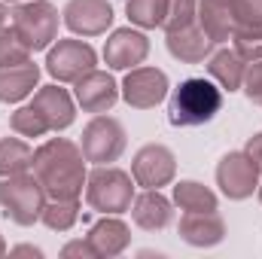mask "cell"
Here are the masks:
<instances>
[{
	"instance_id": "cell-31",
	"label": "cell",
	"mask_w": 262,
	"mask_h": 259,
	"mask_svg": "<svg viewBox=\"0 0 262 259\" xmlns=\"http://www.w3.org/2000/svg\"><path fill=\"white\" fill-rule=\"evenodd\" d=\"M244 95L253 101V104H262V58L259 61H250L244 67V82H241Z\"/></svg>"
},
{
	"instance_id": "cell-4",
	"label": "cell",
	"mask_w": 262,
	"mask_h": 259,
	"mask_svg": "<svg viewBox=\"0 0 262 259\" xmlns=\"http://www.w3.org/2000/svg\"><path fill=\"white\" fill-rule=\"evenodd\" d=\"M85 201L98 213H125L134 201V183L131 174L113 168V165H98L85 177Z\"/></svg>"
},
{
	"instance_id": "cell-24",
	"label": "cell",
	"mask_w": 262,
	"mask_h": 259,
	"mask_svg": "<svg viewBox=\"0 0 262 259\" xmlns=\"http://www.w3.org/2000/svg\"><path fill=\"white\" fill-rule=\"evenodd\" d=\"M76 220H79V198H49L43 213H40V223L52 232L73 229Z\"/></svg>"
},
{
	"instance_id": "cell-20",
	"label": "cell",
	"mask_w": 262,
	"mask_h": 259,
	"mask_svg": "<svg viewBox=\"0 0 262 259\" xmlns=\"http://www.w3.org/2000/svg\"><path fill=\"white\" fill-rule=\"evenodd\" d=\"M195 21L201 25V31H204L213 43L232 40L235 18H232V6H229L226 0H198Z\"/></svg>"
},
{
	"instance_id": "cell-33",
	"label": "cell",
	"mask_w": 262,
	"mask_h": 259,
	"mask_svg": "<svg viewBox=\"0 0 262 259\" xmlns=\"http://www.w3.org/2000/svg\"><path fill=\"white\" fill-rule=\"evenodd\" d=\"M244 153H247V156L256 162V168H259V174H262V131H259V134H253V137L247 140Z\"/></svg>"
},
{
	"instance_id": "cell-1",
	"label": "cell",
	"mask_w": 262,
	"mask_h": 259,
	"mask_svg": "<svg viewBox=\"0 0 262 259\" xmlns=\"http://www.w3.org/2000/svg\"><path fill=\"white\" fill-rule=\"evenodd\" d=\"M34 174L49 198H79L89 177L85 156L73 140L52 137L40 149H34Z\"/></svg>"
},
{
	"instance_id": "cell-6",
	"label": "cell",
	"mask_w": 262,
	"mask_h": 259,
	"mask_svg": "<svg viewBox=\"0 0 262 259\" xmlns=\"http://www.w3.org/2000/svg\"><path fill=\"white\" fill-rule=\"evenodd\" d=\"M125 143H128V137H125L122 122L113 119V116L98 113V116L82 128L79 149H82L85 162H92V165H110V162H116V159L125 153Z\"/></svg>"
},
{
	"instance_id": "cell-8",
	"label": "cell",
	"mask_w": 262,
	"mask_h": 259,
	"mask_svg": "<svg viewBox=\"0 0 262 259\" xmlns=\"http://www.w3.org/2000/svg\"><path fill=\"white\" fill-rule=\"evenodd\" d=\"M95 64H98V52L85 40H58L55 46H49L46 55V70L58 82H76L89 70H95Z\"/></svg>"
},
{
	"instance_id": "cell-37",
	"label": "cell",
	"mask_w": 262,
	"mask_h": 259,
	"mask_svg": "<svg viewBox=\"0 0 262 259\" xmlns=\"http://www.w3.org/2000/svg\"><path fill=\"white\" fill-rule=\"evenodd\" d=\"M256 192H259V201H262V183H259V186H256Z\"/></svg>"
},
{
	"instance_id": "cell-19",
	"label": "cell",
	"mask_w": 262,
	"mask_h": 259,
	"mask_svg": "<svg viewBox=\"0 0 262 259\" xmlns=\"http://www.w3.org/2000/svg\"><path fill=\"white\" fill-rule=\"evenodd\" d=\"M89 241L98 250V256H119L131 244V229L119 220V213H104V220L92 226Z\"/></svg>"
},
{
	"instance_id": "cell-30",
	"label": "cell",
	"mask_w": 262,
	"mask_h": 259,
	"mask_svg": "<svg viewBox=\"0 0 262 259\" xmlns=\"http://www.w3.org/2000/svg\"><path fill=\"white\" fill-rule=\"evenodd\" d=\"M235 28H262V0H229Z\"/></svg>"
},
{
	"instance_id": "cell-11",
	"label": "cell",
	"mask_w": 262,
	"mask_h": 259,
	"mask_svg": "<svg viewBox=\"0 0 262 259\" xmlns=\"http://www.w3.org/2000/svg\"><path fill=\"white\" fill-rule=\"evenodd\" d=\"M146 55H149V40L143 31H134V28L113 31L104 43V61L113 70H131V67L143 64Z\"/></svg>"
},
{
	"instance_id": "cell-7",
	"label": "cell",
	"mask_w": 262,
	"mask_h": 259,
	"mask_svg": "<svg viewBox=\"0 0 262 259\" xmlns=\"http://www.w3.org/2000/svg\"><path fill=\"white\" fill-rule=\"evenodd\" d=\"M216 186L220 192L232 201H244L256 192L259 186V168L256 162L244 153V149H235V153H226L216 165Z\"/></svg>"
},
{
	"instance_id": "cell-18",
	"label": "cell",
	"mask_w": 262,
	"mask_h": 259,
	"mask_svg": "<svg viewBox=\"0 0 262 259\" xmlns=\"http://www.w3.org/2000/svg\"><path fill=\"white\" fill-rule=\"evenodd\" d=\"M40 82V67L34 61L0 67V104H18L25 101Z\"/></svg>"
},
{
	"instance_id": "cell-36",
	"label": "cell",
	"mask_w": 262,
	"mask_h": 259,
	"mask_svg": "<svg viewBox=\"0 0 262 259\" xmlns=\"http://www.w3.org/2000/svg\"><path fill=\"white\" fill-rule=\"evenodd\" d=\"M0 256H6V244H3V238H0Z\"/></svg>"
},
{
	"instance_id": "cell-38",
	"label": "cell",
	"mask_w": 262,
	"mask_h": 259,
	"mask_svg": "<svg viewBox=\"0 0 262 259\" xmlns=\"http://www.w3.org/2000/svg\"><path fill=\"white\" fill-rule=\"evenodd\" d=\"M3 3H6V0H3Z\"/></svg>"
},
{
	"instance_id": "cell-16",
	"label": "cell",
	"mask_w": 262,
	"mask_h": 259,
	"mask_svg": "<svg viewBox=\"0 0 262 259\" xmlns=\"http://www.w3.org/2000/svg\"><path fill=\"white\" fill-rule=\"evenodd\" d=\"M180 238L192 247H216L226 238V223L216 210H201V213H183L177 226Z\"/></svg>"
},
{
	"instance_id": "cell-35",
	"label": "cell",
	"mask_w": 262,
	"mask_h": 259,
	"mask_svg": "<svg viewBox=\"0 0 262 259\" xmlns=\"http://www.w3.org/2000/svg\"><path fill=\"white\" fill-rule=\"evenodd\" d=\"M9 15H12V12H9V9H6V3L0 0V31L6 28V18H9Z\"/></svg>"
},
{
	"instance_id": "cell-5",
	"label": "cell",
	"mask_w": 262,
	"mask_h": 259,
	"mask_svg": "<svg viewBox=\"0 0 262 259\" xmlns=\"http://www.w3.org/2000/svg\"><path fill=\"white\" fill-rule=\"evenodd\" d=\"M12 31L31 49H49L58 40V9L49 0H21L12 9Z\"/></svg>"
},
{
	"instance_id": "cell-29",
	"label": "cell",
	"mask_w": 262,
	"mask_h": 259,
	"mask_svg": "<svg viewBox=\"0 0 262 259\" xmlns=\"http://www.w3.org/2000/svg\"><path fill=\"white\" fill-rule=\"evenodd\" d=\"M21 61H31V49L15 37V31H0V67L9 64H21Z\"/></svg>"
},
{
	"instance_id": "cell-17",
	"label": "cell",
	"mask_w": 262,
	"mask_h": 259,
	"mask_svg": "<svg viewBox=\"0 0 262 259\" xmlns=\"http://www.w3.org/2000/svg\"><path fill=\"white\" fill-rule=\"evenodd\" d=\"M131 220L143 232H162V229L171 226L174 210H171V201L159 192V189H143V192L131 201Z\"/></svg>"
},
{
	"instance_id": "cell-2",
	"label": "cell",
	"mask_w": 262,
	"mask_h": 259,
	"mask_svg": "<svg viewBox=\"0 0 262 259\" xmlns=\"http://www.w3.org/2000/svg\"><path fill=\"white\" fill-rule=\"evenodd\" d=\"M220 110H223V89L213 79L192 76L174 89L168 104V122L174 128H195L210 122Z\"/></svg>"
},
{
	"instance_id": "cell-23",
	"label": "cell",
	"mask_w": 262,
	"mask_h": 259,
	"mask_svg": "<svg viewBox=\"0 0 262 259\" xmlns=\"http://www.w3.org/2000/svg\"><path fill=\"white\" fill-rule=\"evenodd\" d=\"M174 204L183 213H201V210H216V195L213 189H207L204 183L195 180H180L174 186Z\"/></svg>"
},
{
	"instance_id": "cell-14",
	"label": "cell",
	"mask_w": 262,
	"mask_h": 259,
	"mask_svg": "<svg viewBox=\"0 0 262 259\" xmlns=\"http://www.w3.org/2000/svg\"><path fill=\"white\" fill-rule=\"evenodd\" d=\"M31 107L43 116V122H46L49 131H64L76 119L73 98L67 95V89H61V85H43V89H37Z\"/></svg>"
},
{
	"instance_id": "cell-26",
	"label": "cell",
	"mask_w": 262,
	"mask_h": 259,
	"mask_svg": "<svg viewBox=\"0 0 262 259\" xmlns=\"http://www.w3.org/2000/svg\"><path fill=\"white\" fill-rule=\"evenodd\" d=\"M9 128L15 131V134H21V137H43V134H49L46 122H43V116H40L31 104L18 107V110L9 116Z\"/></svg>"
},
{
	"instance_id": "cell-32",
	"label": "cell",
	"mask_w": 262,
	"mask_h": 259,
	"mask_svg": "<svg viewBox=\"0 0 262 259\" xmlns=\"http://www.w3.org/2000/svg\"><path fill=\"white\" fill-rule=\"evenodd\" d=\"M61 256H85V259H95L98 256V250L92 247V241L85 238H76V241H67L64 247H61Z\"/></svg>"
},
{
	"instance_id": "cell-25",
	"label": "cell",
	"mask_w": 262,
	"mask_h": 259,
	"mask_svg": "<svg viewBox=\"0 0 262 259\" xmlns=\"http://www.w3.org/2000/svg\"><path fill=\"white\" fill-rule=\"evenodd\" d=\"M125 15L137 28H162L168 15V0H125Z\"/></svg>"
},
{
	"instance_id": "cell-15",
	"label": "cell",
	"mask_w": 262,
	"mask_h": 259,
	"mask_svg": "<svg viewBox=\"0 0 262 259\" xmlns=\"http://www.w3.org/2000/svg\"><path fill=\"white\" fill-rule=\"evenodd\" d=\"M165 43H168V52H171L177 61H183V64H201L204 58L213 55V46H216V43L201 31L198 21L180 28V31H171Z\"/></svg>"
},
{
	"instance_id": "cell-13",
	"label": "cell",
	"mask_w": 262,
	"mask_h": 259,
	"mask_svg": "<svg viewBox=\"0 0 262 259\" xmlns=\"http://www.w3.org/2000/svg\"><path fill=\"white\" fill-rule=\"evenodd\" d=\"M73 95H76V104L85 110V113H107L113 110V104L119 101V85L116 79L107 73V70H89L82 79L73 82Z\"/></svg>"
},
{
	"instance_id": "cell-9",
	"label": "cell",
	"mask_w": 262,
	"mask_h": 259,
	"mask_svg": "<svg viewBox=\"0 0 262 259\" xmlns=\"http://www.w3.org/2000/svg\"><path fill=\"white\" fill-rule=\"evenodd\" d=\"M177 174V156L165 143H146L137 149L131 162V177L143 189H162L174 180Z\"/></svg>"
},
{
	"instance_id": "cell-28",
	"label": "cell",
	"mask_w": 262,
	"mask_h": 259,
	"mask_svg": "<svg viewBox=\"0 0 262 259\" xmlns=\"http://www.w3.org/2000/svg\"><path fill=\"white\" fill-rule=\"evenodd\" d=\"M232 40H235V52L244 61H259L262 58V28H235Z\"/></svg>"
},
{
	"instance_id": "cell-21",
	"label": "cell",
	"mask_w": 262,
	"mask_h": 259,
	"mask_svg": "<svg viewBox=\"0 0 262 259\" xmlns=\"http://www.w3.org/2000/svg\"><path fill=\"white\" fill-rule=\"evenodd\" d=\"M244 58L235 52V49H220L210 55L207 61V73L210 79L223 89V92H238L241 82H244Z\"/></svg>"
},
{
	"instance_id": "cell-3",
	"label": "cell",
	"mask_w": 262,
	"mask_h": 259,
	"mask_svg": "<svg viewBox=\"0 0 262 259\" xmlns=\"http://www.w3.org/2000/svg\"><path fill=\"white\" fill-rule=\"evenodd\" d=\"M46 207V189L37 174H12L0 180V210L15 226H34Z\"/></svg>"
},
{
	"instance_id": "cell-34",
	"label": "cell",
	"mask_w": 262,
	"mask_h": 259,
	"mask_svg": "<svg viewBox=\"0 0 262 259\" xmlns=\"http://www.w3.org/2000/svg\"><path fill=\"white\" fill-rule=\"evenodd\" d=\"M9 253H12V256H43V250H40V247H31V244H21V247H12Z\"/></svg>"
},
{
	"instance_id": "cell-12",
	"label": "cell",
	"mask_w": 262,
	"mask_h": 259,
	"mask_svg": "<svg viewBox=\"0 0 262 259\" xmlns=\"http://www.w3.org/2000/svg\"><path fill=\"white\" fill-rule=\"evenodd\" d=\"M64 25L79 37H98L113 25V6L110 0H67Z\"/></svg>"
},
{
	"instance_id": "cell-27",
	"label": "cell",
	"mask_w": 262,
	"mask_h": 259,
	"mask_svg": "<svg viewBox=\"0 0 262 259\" xmlns=\"http://www.w3.org/2000/svg\"><path fill=\"white\" fill-rule=\"evenodd\" d=\"M195 12H198V0H168V15H165V21H162L165 34L192 25V21H195Z\"/></svg>"
},
{
	"instance_id": "cell-10",
	"label": "cell",
	"mask_w": 262,
	"mask_h": 259,
	"mask_svg": "<svg viewBox=\"0 0 262 259\" xmlns=\"http://www.w3.org/2000/svg\"><path fill=\"white\" fill-rule=\"evenodd\" d=\"M122 98L134 110H152L168 98V73L159 67H131L122 79Z\"/></svg>"
},
{
	"instance_id": "cell-22",
	"label": "cell",
	"mask_w": 262,
	"mask_h": 259,
	"mask_svg": "<svg viewBox=\"0 0 262 259\" xmlns=\"http://www.w3.org/2000/svg\"><path fill=\"white\" fill-rule=\"evenodd\" d=\"M34 168V149L21 137H3L0 140V177L25 174Z\"/></svg>"
}]
</instances>
